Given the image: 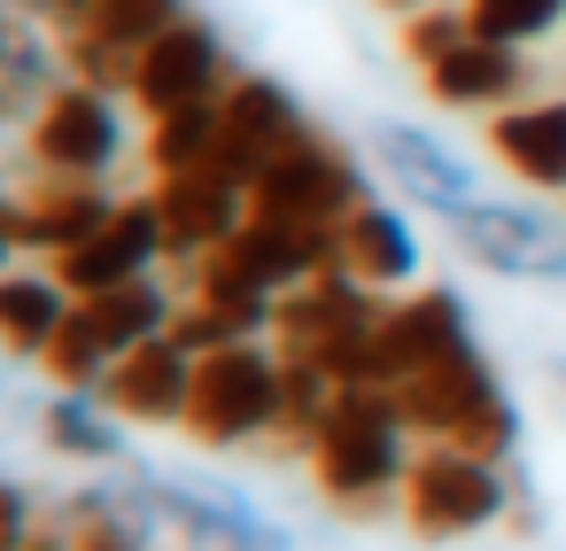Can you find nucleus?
<instances>
[{"mask_svg":"<svg viewBox=\"0 0 566 551\" xmlns=\"http://www.w3.org/2000/svg\"><path fill=\"white\" fill-rule=\"evenodd\" d=\"M403 435H411V419H403L396 388H334L326 427L311 443V474H318L326 505L380 512L388 497H403V474H411Z\"/></svg>","mask_w":566,"mask_h":551,"instance_id":"1","label":"nucleus"},{"mask_svg":"<svg viewBox=\"0 0 566 551\" xmlns=\"http://www.w3.org/2000/svg\"><path fill=\"white\" fill-rule=\"evenodd\" d=\"M396 404H403L411 435H427V443H458V450L496 458V466H512V450H520V404H512L504 373L481 357V342L396 381Z\"/></svg>","mask_w":566,"mask_h":551,"instance_id":"2","label":"nucleus"},{"mask_svg":"<svg viewBox=\"0 0 566 551\" xmlns=\"http://www.w3.org/2000/svg\"><path fill=\"white\" fill-rule=\"evenodd\" d=\"M458 350H473V311H465L458 288L427 280V288H411V295H396L380 311V326L342 357L334 381L342 388H396V381H411V373H427V365H442Z\"/></svg>","mask_w":566,"mask_h":551,"instance_id":"3","label":"nucleus"},{"mask_svg":"<svg viewBox=\"0 0 566 551\" xmlns=\"http://www.w3.org/2000/svg\"><path fill=\"white\" fill-rule=\"evenodd\" d=\"M512 489H520V466H496V458H473L458 443H434L403 474V520L427 543H458V536H481V528L512 520Z\"/></svg>","mask_w":566,"mask_h":551,"instance_id":"4","label":"nucleus"},{"mask_svg":"<svg viewBox=\"0 0 566 551\" xmlns=\"http://www.w3.org/2000/svg\"><path fill=\"white\" fill-rule=\"evenodd\" d=\"M280 419V350L272 342H226L195 357V396H187V435L202 450H241L264 443Z\"/></svg>","mask_w":566,"mask_h":551,"instance_id":"5","label":"nucleus"},{"mask_svg":"<svg viewBox=\"0 0 566 551\" xmlns=\"http://www.w3.org/2000/svg\"><path fill=\"white\" fill-rule=\"evenodd\" d=\"M380 288H365V280H349L342 264L334 272H311L303 288H287L280 295V311H272V350L280 357H311V365H326V373H342V357L380 326Z\"/></svg>","mask_w":566,"mask_h":551,"instance_id":"6","label":"nucleus"},{"mask_svg":"<svg viewBox=\"0 0 566 551\" xmlns=\"http://www.w3.org/2000/svg\"><path fill=\"white\" fill-rule=\"evenodd\" d=\"M357 202H365V171H357V156H349L334 133H318V125H303V141L249 187V210L287 218V226H342Z\"/></svg>","mask_w":566,"mask_h":551,"instance_id":"7","label":"nucleus"},{"mask_svg":"<svg viewBox=\"0 0 566 551\" xmlns=\"http://www.w3.org/2000/svg\"><path fill=\"white\" fill-rule=\"evenodd\" d=\"M303 110H295V94L280 86V79H264V71H233V86L218 94V141H210V164L249 195L295 141H303Z\"/></svg>","mask_w":566,"mask_h":551,"instance_id":"8","label":"nucleus"},{"mask_svg":"<svg viewBox=\"0 0 566 551\" xmlns=\"http://www.w3.org/2000/svg\"><path fill=\"white\" fill-rule=\"evenodd\" d=\"M117 156H125L117 94H102V86H86V79H63V86L32 110V164H40V171H55V179H102Z\"/></svg>","mask_w":566,"mask_h":551,"instance_id":"9","label":"nucleus"},{"mask_svg":"<svg viewBox=\"0 0 566 551\" xmlns=\"http://www.w3.org/2000/svg\"><path fill=\"white\" fill-rule=\"evenodd\" d=\"M187 17V0H94V17L78 32H63V71L102 86V94H133L140 55Z\"/></svg>","mask_w":566,"mask_h":551,"instance_id":"10","label":"nucleus"},{"mask_svg":"<svg viewBox=\"0 0 566 551\" xmlns=\"http://www.w3.org/2000/svg\"><path fill=\"white\" fill-rule=\"evenodd\" d=\"M450 241L496 280H566V226L527 202H473L450 218Z\"/></svg>","mask_w":566,"mask_h":551,"instance_id":"11","label":"nucleus"},{"mask_svg":"<svg viewBox=\"0 0 566 551\" xmlns=\"http://www.w3.org/2000/svg\"><path fill=\"white\" fill-rule=\"evenodd\" d=\"M156 520H171L187 543L202 551H287V536L226 481H195V474H140Z\"/></svg>","mask_w":566,"mask_h":551,"instance_id":"12","label":"nucleus"},{"mask_svg":"<svg viewBox=\"0 0 566 551\" xmlns=\"http://www.w3.org/2000/svg\"><path fill=\"white\" fill-rule=\"evenodd\" d=\"M164 257H171V249H164L156 195H125V202L78 241V249L55 257V280H63L71 295H109V288H125V280H148Z\"/></svg>","mask_w":566,"mask_h":551,"instance_id":"13","label":"nucleus"},{"mask_svg":"<svg viewBox=\"0 0 566 551\" xmlns=\"http://www.w3.org/2000/svg\"><path fill=\"white\" fill-rule=\"evenodd\" d=\"M233 86V71H226V40H218V24L210 17H179L148 55H140V79H133V102L148 110V117H171V110H195V102H218Z\"/></svg>","mask_w":566,"mask_h":551,"instance_id":"14","label":"nucleus"},{"mask_svg":"<svg viewBox=\"0 0 566 551\" xmlns=\"http://www.w3.org/2000/svg\"><path fill=\"white\" fill-rule=\"evenodd\" d=\"M156 218H164V249L179 264H202L241 218H249V195L218 171V164H187V171H156Z\"/></svg>","mask_w":566,"mask_h":551,"instance_id":"15","label":"nucleus"},{"mask_svg":"<svg viewBox=\"0 0 566 551\" xmlns=\"http://www.w3.org/2000/svg\"><path fill=\"white\" fill-rule=\"evenodd\" d=\"M373 156H380V171H388L411 202H427V210H442V218H458V210L481 202V171H473L450 141H434L427 125H403V117L373 125Z\"/></svg>","mask_w":566,"mask_h":551,"instance_id":"16","label":"nucleus"},{"mask_svg":"<svg viewBox=\"0 0 566 551\" xmlns=\"http://www.w3.org/2000/svg\"><path fill=\"white\" fill-rule=\"evenodd\" d=\"M187 396H195V357L171 334L125 350L109 365V381H102V404L117 419H133V427H187Z\"/></svg>","mask_w":566,"mask_h":551,"instance_id":"17","label":"nucleus"},{"mask_svg":"<svg viewBox=\"0 0 566 551\" xmlns=\"http://www.w3.org/2000/svg\"><path fill=\"white\" fill-rule=\"evenodd\" d=\"M117 210V195L102 179H55L40 171L24 195H9V226H17V249H40V257H63L78 249L102 218Z\"/></svg>","mask_w":566,"mask_h":551,"instance_id":"18","label":"nucleus"},{"mask_svg":"<svg viewBox=\"0 0 566 551\" xmlns=\"http://www.w3.org/2000/svg\"><path fill=\"white\" fill-rule=\"evenodd\" d=\"M489 156L543 195H566V94L551 102H512L489 117Z\"/></svg>","mask_w":566,"mask_h":551,"instance_id":"19","label":"nucleus"},{"mask_svg":"<svg viewBox=\"0 0 566 551\" xmlns=\"http://www.w3.org/2000/svg\"><path fill=\"white\" fill-rule=\"evenodd\" d=\"M427 79V94L442 102V110H473V117H496V110H512L520 94H527V55L520 48H496V40H465V48H450L434 71H419Z\"/></svg>","mask_w":566,"mask_h":551,"instance_id":"20","label":"nucleus"},{"mask_svg":"<svg viewBox=\"0 0 566 551\" xmlns=\"http://www.w3.org/2000/svg\"><path fill=\"white\" fill-rule=\"evenodd\" d=\"M342 272L365 280V288H411L419 280V233L396 202H357L342 218Z\"/></svg>","mask_w":566,"mask_h":551,"instance_id":"21","label":"nucleus"},{"mask_svg":"<svg viewBox=\"0 0 566 551\" xmlns=\"http://www.w3.org/2000/svg\"><path fill=\"white\" fill-rule=\"evenodd\" d=\"M71 288L55 272H0V350L9 357H48V342L71 319Z\"/></svg>","mask_w":566,"mask_h":551,"instance_id":"22","label":"nucleus"},{"mask_svg":"<svg viewBox=\"0 0 566 551\" xmlns=\"http://www.w3.org/2000/svg\"><path fill=\"white\" fill-rule=\"evenodd\" d=\"M78 319L109 342V357H125V350H140V342L171 334L179 303H171V295L156 288V272H148V280H125V288H109V295H78Z\"/></svg>","mask_w":566,"mask_h":551,"instance_id":"23","label":"nucleus"},{"mask_svg":"<svg viewBox=\"0 0 566 551\" xmlns=\"http://www.w3.org/2000/svg\"><path fill=\"white\" fill-rule=\"evenodd\" d=\"M40 435H48V450L86 458V466H117V458H125V427H117V412L94 404V396H78V388H63V396L48 404Z\"/></svg>","mask_w":566,"mask_h":551,"instance_id":"24","label":"nucleus"},{"mask_svg":"<svg viewBox=\"0 0 566 551\" xmlns=\"http://www.w3.org/2000/svg\"><path fill=\"white\" fill-rule=\"evenodd\" d=\"M334 388H342V381H334L326 365H311V357H280V419H272L264 443H280V450H311L318 427H326Z\"/></svg>","mask_w":566,"mask_h":551,"instance_id":"25","label":"nucleus"},{"mask_svg":"<svg viewBox=\"0 0 566 551\" xmlns=\"http://www.w3.org/2000/svg\"><path fill=\"white\" fill-rule=\"evenodd\" d=\"M210 141H218V102H195V110L148 117V171H187V164H210Z\"/></svg>","mask_w":566,"mask_h":551,"instance_id":"26","label":"nucleus"},{"mask_svg":"<svg viewBox=\"0 0 566 551\" xmlns=\"http://www.w3.org/2000/svg\"><path fill=\"white\" fill-rule=\"evenodd\" d=\"M48 373H55V388H78V396H102V381H109V342L78 319V303H71V319H63V334L48 342V357H40Z\"/></svg>","mask_w":566,"mask_h":551,"instance_id":"27","label":"nucleus"},{"mask_svg":"<svg viewBox=\"0 0 566 551\" xmlns=\"http://www.w3.org/2000/svg\"><path fill=\"white\" fill-rule=\"evenodd\" d=\"M566 0H465V24L473 40H496V48H527L543 32H558Z\"/></svg>","mask_w":566,"mask_h":551,"instance_id":"28","label":"nucleus"},{"mask_svg":"<svg viewBox=\"0 0 566 551\" xmlns=\"http://www.w3.org/2000/svg\"><path fill=\"white\" fill-rule=\"evenodd\" d=\"M396 40H403V63H411V71H434L450 48H465V40H473V24H465V9H442V0H427V9H411V17H403V32H396Z\"/></svg>","mask_w":566,"mask_h":551,"instance_id":"29","label":"nucleus"},{"mask_svg":"<svg viewBox=\"0 0 566 551\" xmlns=\"http://www.w3.org/2000/svg\"><path fill=\"white\" fill-rule=\"evenodd\" d=\"M32 497L17 489V481H0V551H24V536H32Z\"/></svg>","mask_w":566,"mask_h":551,"instance_id":"30","label":"nucleus"},{"mask_svg":"<svg viewBox=\"0 0 566 551\" xmlns=\"http://www.w3.org/2000/svg\"><path fill=\"white\" fill-rule=\"evenodd\" d=\"M24 9H32V17H40L55 40H63V32H78V24L94 17V0H24Z\"/></svg>","mask_w":566,"mask_h":551,"instance_id":"31","label":"nucleus"},{"mask_svg":"<svg viewBox=\"0 0 566 551\" xmlns=\"http://www.w3.org/2000/svg\"><path fill=\"white\" fill-rule=\"evenodd\" d=\"M9 249H17V226H9V210H0V272H9Z\"/></svg>","mask_w":566,"mask_h":551,"instance_id":"32","label":"nucleus"},{"mask_svg":"<svg viewBox=\"0 0 566 551\" xmlns=\"http://www.w3.org/2000/svg\"><path fill=\"white\" fill-rule=\"evenodd\" d=\"M9 48H17V24H9V9H0V63H9Z\"/></svg>","mask_w":566,"mask_h":551,"instance_id":"33","label":"nucleus"},{"mask_svg":"<svg viewBox=\"0 0 566 551\" xmlns=\"http://www.w3.org/2000/svg\"><path fill=\"white\" fill-rule=\"evenodd\" d=\"M388 9H396V17H411V9H427V0H388Z\"/></svg>","mask_w":566,"mask_h":551,"instance_id":"34","label":"nucleus"},{"mask_svg":"<svg viewBox=\"0 0 566 551\" xmlns=\"http://www.w3.org/2000/svg\"><path fill=\"white\" fill-rule=\"evenodd\" d=\"M9 110H17V102H9V94H0V125H9Z\"/></svg>","mask_w":566,"mask_h":551,"instance_id":"35","label":"nucleus"},{"mask_svg":"<svg viewBox=\"0 0 566 551\" xmlns=\"http://www.w3.org/2000/svg\"><path fill=\"white\" fill-rule=\"evenodd\" d=\"M551 373H558V388H566V357H558V365H551Z\"/></svg>","mask_w":566,"mask_h":551,"instance_id":"36","label":"nucleus"},{"mask_svg":"<svg viewBox=\"0 0 566 551\" xmlns=\"http://www.w3.org/2000/svg\"><path fill=\"white\" fill-rule=\"evenodd\" d=\"M0 210H9V195H0Z\"/></svg>","mask_w":566,"mask_h":551,"instance_id":"37","label":"nucleus"}]
</instances>
